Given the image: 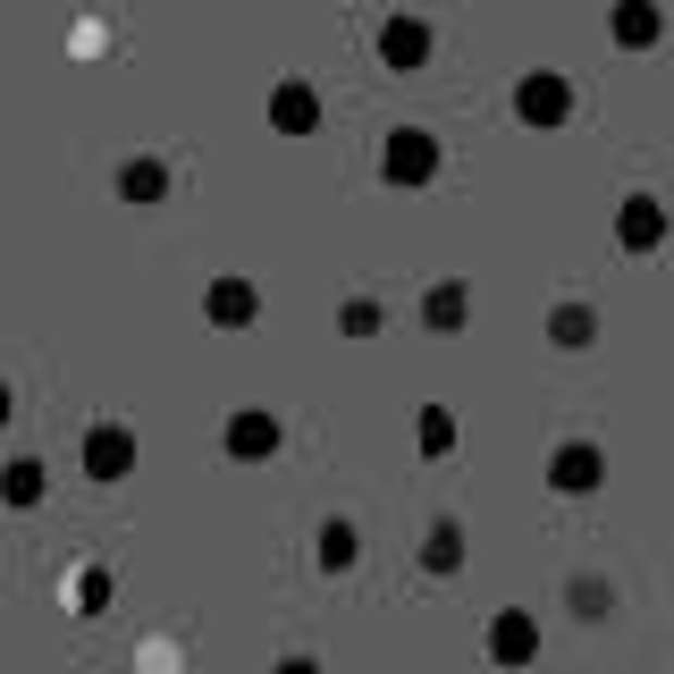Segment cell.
Masks as SVG:
<instances>
[{
	"label": "cell",
	"mask_w": 674,
	"mask_h": 674,
	"mask_svg": "<svg viewBox=\"0 0 674 674\" xmlns=\"http://www.w3.org/2000/svg\"><path fill=\"white\" fill-rule=\"evenodd\" d=\"M430 169H439V144L430 135H388V177L396 186H421Z\"/></svg>",
	"instance_id": "6da1fadb"
},
{
	"label": "cell",
	"mask_w": 674,
	"mask_h": 674,
	"mask_svg": "<svg viewBox=\"0 0 674 674\" xmlns=\"http://www.w3.org/2000/svg\"><path fill=\"white\" fill-rule=\"evenodd\" d=\"M523 119H565V85L556 76H531L523 85Z\"/></svg>",
	"instance_id": "7a4b0ae2"
},
{
	"label": "cell",
	"mask_w": 674,
	"mask_h": 674,
	"mask_svg": "<svg viewBox=\"0 0 674 674\" xmlns=\"http://www.w3.org/2000/svg\"><path fill=\"white\" fill-rule=\"evenodd\" d=\"M279 448V421L270 414H236V455H270Z\"/></svg>",
	"instance_id": "3957f363"
},
{
	"label": "cell",
	"mask_w": 674,
	"mask_h": 674,
	"mask_svg": "<svg viewBox=\"0 0 674 674\" xmlns=\"http://www.w3.org/2000/svg\"><path fill=\"white\" fill-rule=\"evenodd\" d=\"M380 51H388L396 68H405V60H421V51H430V34H421V26H388V42H380Z\"/></svg>",
	"instance_id": "277c9868"
},
{
	"label": "cell",
	"mask_w": 674,
	"mask_h": 674,
	"mask_svg": "<svg viewBox=\"0 0 674 674\" xmlns=\"http://www.w3.org/2000/svg\"><path fill=\"white\" fill-rule=\"evenodd\" d=\"M624 245H658V203H633L624 211Z\"/></svg>",
	"instance_id": "5b68a950"
},
{
	"label": "cell",
	"mask_w": 674,
	"mask_h": 674,
	"mask_svg": "<svg viewBox=\"0 0 674 674\" xmlns=\"http://www.w3.org/2000/svg\"><path fill=\"white\" fill-rule=\"evenodd\" d=\"M556 481H565V489H590V481H599V455H590V448H574L565 464H556Z\"/></svg>",
	"instance_id": "8992f818"
},
{
	"label": "cell",
	"mask_w": 674,
	"mask_h": 674,
	"mask_svg": "<svg viewBox=\"0 0 674 674\" xmlns=\"http://www.w3.org/2000/svg\"><path fill=\"white\" fill-rule=\"evenodd\" d=\"M119 464H127V439H119V430H101V439H94V473H119Z\"/></svg>",
	"instance_id": "52a82bcc"
},
{
	"label": "cell",
	"mask_w": 674,
	"mask_h": 674,
	"mask_svg": "<svg viewBox=\"0 0 674 674\" xmlns=\"http://www.w3.org/2000/svg\"><path fill=\"white\" fill-rule=\"evenodd\" d=\"M245 313H254V295H245V279H228L220 287V321H245Z\"/></svg>",
	"instance_id": "ba28073f"
},
{
	"label": "cell",
	"mask_w": 674,
	"mask_h": 674,
	"mask_svg": "<svg viewBox=\"0 0 674 674\" xmlns=\"http://www.w3.org/2000/svg\"><path fill=\"white\" fill-rule=\"evenodd\" d=\"M649 34H658V9H641V0H633V9H624V42H649Z\"/></svg>",
	"instance_id": "9c48e42d"
},
{
	"label": "cell",
	"mask_w": 674,
	"mask_h": 674,
	"mask_svg": "<svg viewBox=\"0 0 674 674\" xmlns=\"http://www.w3.org/2000/svg\"><path fill=\"white\" fill-rule=\"evenodd\" d=\"M279 127H313V94H279Z\"/></svg>",
	"instance_id": "30bf717a"
},
{
	"label": "cell",
	"mask_w": 674,
	"mask_h": 674,
	"mask_svg": "<svg viewBox=\"0 0 674 674\" xmlns=\"http://www.w3.org/2000/svg\"><path fill=\"white\" fill-rule=\"evenodd\" d=\"M498 658H531V633H523V615H506V633H498Z\"/></svg>",
	"instance_id": "8fae6325"
},
{
	"label": "cell",
	"mask_w": 674,
	"mask_h": 674,
	"mask_svg": "<svg viewBox=\"0 0 674 674\" xmlns=\"http://www.w3.org/2000/svg\"><path fill=\"white\" fill-rule=\"evenodd\" d=\"M0 421H9V388H0Z\"/></svg>",
	"instance_id": "7c38bea8"
}]
</instances>
